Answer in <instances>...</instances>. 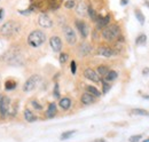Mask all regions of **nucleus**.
<instances>
[{
	"label": "nucleus",
	"mask_w": 149,
	"mask_h": 142,
	"mask_svg": "<svg viewBox=\"0 0 149 142\" xmlns=\"http://www.w3.org/2000/svg\"><path fill=\"white\" fill-rule=\"evenodd\" d=\"M102 38L106 41H115L116 39H118V37L120 36V28L118 24H110L107 25L106 28L102 29L101 32Z\"/></svg>",
	"instance_id": "nucleus-1"
},
{
	"label": "nucleus",
	"mask_w": 149,
	"mask_h": 142,
	"mask_svg": "<svg viewBox=\"0 0 149 142\" xmlns=\"http://www.w3.org/2000/svg\"><path fill=\"white\" fill-rule=\"evenodd\" d=\"M45 41H46V35L41 30H33L28 36V44L33 48L40 47Z\"/></svg>",
	"instance_id": "nucleus-2"
},
{
	"label": "nucleus",
	"mask_w": 149,
	"mask_h": 142,
	"mask_svg": "<svg viewBox=\"0 0 149 142\" xmlns=\"http://www.w3.org/2000/svg\"><path fill=\"white\" fill-rule=\"evenodd\" d=\"M19 29V24L16 21H8L0 28V35L3 37H10L15 35Z\"/></svg>",
	"instance_id": "nucleus-3"
},
{
	"label": "nucleus",
	"mask_w": 149,
	"mask_h": 142,
	"mask_svg": "<svg viewBox=\"0 0 149 142\" xmlns=\"http://www.w3.org/2000/svg\"><path fill=\"white\" fill-rule=\"evenodd\" d=\"M40 81H41V77H40L39 74H32V76L29 77V78L26 79V81L24 83V85H23V90H24L25 93H30V92L35 90V89L37 88L38 85L40 84Z\"/></svg>",
	"instance_id": "nucleus-4"
},
{
	"label": "nucleus",
	"mask_w": 149,
	"mask_h": 142,
	"mask_svg": "<svg viewBox=\"0 0 149 142\" xmlns=\"http://www.w3.org/2000/svg\"><path fill=\"white\" fill-rule=\"evenodd\" d=\"M63 35H64V38H65V40H67V42L69 45L72 46L77 42V35H76V32H74V29L71 26L65 25L63 28Z\"/></svg>",
	"instance_id": "nucleus-5"
},
{
	"label": "nucleus",
	"mask_w": 149,
	"mask_h": 142,
	"mask_svg": "<svg viewBox=\"0 0 149 142\" xmlns=\"http://www.w3.org/2000/svg\"><path fill=\"white\" fill-rule=\"evenodd\" d=\"M9 106H10V99L8 96L1 95L0 96V116L5 118L9 113Z\"/></svg>",
	"instance_id": "nucleus-6"
},
{
	"label": "nucleus",
	"mask_w": 149,
	"mask_h": 142,
	"mask_svg": "<svg viewBox=\"0 0 149 142\" xmlns=\"http://www.w3.org/2000/svg\"><path fill=\"white\" fill-rule=\"evenodd\" d=\"M74 24H76V28L78 29L79 33H80V36H81V38L86 39V38L88 37V32H90V30H88V25H87L84 21H81V19H77V21L74 22Z\"/></svg>",
	"instance_id": "nucleus-7"
},
{
	"label": "nucleus",
	"mask_w": 149,
	"mask_h": 142,
	"mask_svg": "<svg viewBox=\"0 0 149 142\" xmlns=\"http://www.w3.org/2000/svg\"><path fill=\"white\" fill-rule=\"evenodd\" d=\"M49 46H51V48L53 49V52H55V53L61 52V49H62V47H63V44H62L61 38H60L58 36H53V37H51V39H49Z\"/></svg>",
	"instance_id": "nucleus-8"
},
{
	"label": "nucleus",
	"mask_w": 149,
	"mask_h": 142,
	"mask_svg": "<svg viewBox=\"0 0 149 142\" xmlns=\"http://www.w3.org/2000/svg\"><path fill=\"white\" fill-rule=\"evenodd\" d=\"M96 52H97V54L100 56H102V57H112V56H116L117 55V52L113 48L109 47V46H100Z\"/></svg>",
	"instance_id": "nucleus-9"
},
{
	"label": "nucleus",
	"mask_w": 149,
	"mask_h": 142,
	"mask_svg": "<svg viewBox=\"0 0 149 142\" xmlns=\"http://www.w3.org/2000/svg\"><path fill=\"white\" fill-rule=\"evenodd\" d=\"M38 24L41 28L51 29L53 26V21H52V18L49 17L47 14H40L39 17H38Z\"/></svg>",
	"instance_id": "nucleus-10"
},
{
	"label": "nucleus",
	"mask_w": 149,
	"mask_h": 142,
	"mask_svg": "<svg viewBox=\"0 0 149 142\" xmlns=\"http://www.w3.org/2000/svg\"><path fill=\"white\" fill-rule=\"evenodd\" d=\"M84 77L94 83H101V77L99 76V73L91 68H87L84 70Z\"/></svg>",
	"instance_id": "nucleus-11"
},
{
	"label": "nucleus",
	"mask_w": 149,
	"mask_h": 142,
	"mask_svg": "<svg viewBox=\"0 0 149 142\" xmlns=\"http://www.w3.org/2000/svg\"><path fill=\"white\" fill-rule=\"evenodd\" d=\"M110 18L111 16L108 14L106 16H97L95 23H96V29L99 30H102L103 28H106L107 25H109V22H110Z\"/></svg>",
	"instance_id": "nucleus-12"
},
{
	"label": "nucleus",
	"mask_w": 149,
	"mask_h": 142,
	"mask_svg": "<svg viewBox=\"0 0 149 142\" xmlns=\"http://www.w3.org/2000/svg\"><path fill=\"white\" fill-rule=\"evenodd\" d=\"M80 101H81V103H83L84 106H90V104H93V103H95L96 97H95V96H93L92 94H90L88 92H85V93L81 95Z\"/></svg>",
	"instance_id": "nucleus-13"
},
{
	"label": "nucleus",
	"mask_w": 149,
	"mask_h": 142,
	"mask_svg": "<svg viewBox=\"0 0 149 142\" xmlns=\"http://www.w3.org/2000/svg\"><path fill=\"white\" fill-rule=\"evenodd\" d=\"M71 104H72V101L70 97H62L58 101V106L62 110H69Z\"/></svg>",
	"instance_id": "nucleus-14"
},
{
	"label": "nucleus",
	"mask_w": 149,
	"mask_h": 142,
	"mask_svg": "<svg viewBox=\"0 0 149 142\" xmlns=\"http://www.w3.org/2000/svg\"><path fill=\"white\" fill-rule=\"evenodd\" d=\"M57 113V108H56V104L54 102L49 103L48 104V108L46 110V117L47 118H54Z\"/></svg>",
	"instance_id": "nucleus-15"
},
{
	"label": "nucleus",
	"mask_w": 149,
	"mask_h": 142,
	"mask_svg": "<svg viewBox=\"0 0 149 142\" xmlns=\"http://www.w3.org/2000/svg\"><path fill=\"white\" fill-rule=\"evenodd\" d=\"M24 119L28 122V123H33V122H36L37 120V116L32 112V110H30V109H25L24 110Z\"/></svg>",
	"instance_id": "nucleus-16"
},
{
	"label": "nucleus",
	"mask_w": 149,
	"mask_h": 142,
	"mask_svg": "<svg viewBox=\"0 0 149 142\" xmlns=\"http://www.w3.org/2000/svg\"><path fill=\"white\" fill-rule=\"evenodd\" d=\"M92 52V46L87 42H84L79 46V53L81 56H87L88 54Z\"/></svg>",
	"instance_id": "nucleus-17"
},
{
	"label": "nucleus",
	"mask_w": 149,
	"mask_h": 142,
	"mask_svg": "<svg viewBox=\"0 0 149 142\" xmlns=\"http://www.w3.org/2000/svg\"><path fill=\"white\" fill-rule=\"evenodd\" d=\"M76 12H77V14L79 16H85L87 14V6L84 2H79L76 6Z\"/></svg>",
	"instance_id": "nucleus-18"
},
{
	"label": "nucleus",
	"mask_w": 149,
	"mask_h": 142,
	"mask_svg": "<svg viewBox=\"0 0 149 142\" xmlns=\"http://www.w3.org/2000/svg\"><path fill=\"white\" fill-rule=\"evenodd\" d=\"M86 92H88L90 94H92L95 97H100L101 96V92L96 88L95 86H92V85H87L86 86Z\"/></svg>",
	"instance_id": "nucleus-19"
},
{
	"label": "nucleus",
	"mask_w": 149,
	"mask_h": 142,
	"mask_svg": "<svg viewBox=\"0 0 149 142\" xmlns=\"http://www.w3.org/2000/svg\"><path fill=\"white\" fill-rule=\"evenodd\" d=\"M132 115L135 116H149V111L146 109H141V108H136V109H132L131 110Z\"/></svg>",
	"instance_id": "nucleus-20"
},
{
	"label": "nucleus",
	"mask_w": 149,
	"mask_h": 142,
	"mask_svg": "<svg viewBox=\"0 0 149 142\" xmlns=\"http://www.w3.org/2000/svg\"><path fill=\"white\" fill-rule=\"evenodd\" d=\"M134 15H135V17L138 19V22L141 24V25H143L145 24V21H146V18H145V15H143V13L139 9V8H136L135 10H134Z\"/></svg>",
	"instance_id": "nucleus-21"
},
{
	"label": "nucleus",
	"mask_w": 149,
	"mask_h": 142,
	"mask_svg": "<svg viewBox=\"0 0 149 142\" xmlns=\"http://www.w3.org/2000/svg\"><path fill=\"white\" fill-rule=\"evenodd\" d=\"M117 77H118V72L117 71L109 70V72L104 76V80L106 81H113L115 79H117Z\"/></svg>",
	"instance_id": "nucleus-22"
},
{
	"label": "nucleus",
	"mask_w": 149,
	"mask_h": 142,
	"mask_svg": "<svg viewBox=\"0 0 149 142\" xmlns=\"http://www.w3.org/2000/svg\"><path fill=\"white\" fill-rule=\"evenodd\" d=\"M146 42H147V36H146V33H140L136 37V39H135V45H138V46L146 45Z\"/></svg>",
	"instance_id": "nucleus-23"
},
{
	"label": "nucleus",
	"mask_w": 149,
	"mask_h": 142,
	"mask_svg": "<svg viewBox=\"0 0 149 142\" xmlns=\"http://www.w3.org/2000/svg\"><path fill=\"white\" fill-rule=\"evenodd\" d=\"M96 72L99 73L100 77H104V76L109 72V68H108L107 65H99V67L96 68Z\"/></svg>",
	"instance_id": "nucleus-24"
},
{
	"label": "nucleus",
	"mask_w": 149,
	"mask_h": 142,
	"mask_svg": "<svg viewBox=\"0 0 149 142\" xmlns=\"http://www.w3.org/2000/svg\"><path fill=\"white\" fill-rule=\"evenodd\" d=\"M17 86V83L15 80H7L5 81V89L6 90H12V89H15Z\"/></svg>",
	"instance_id": "nucleus-25"
},
{
	"label": "nucleus",
	"mask_w": 149,
	"mask_h": 142,
	"mask_svg": "<svg viewBox=\"0 0 149 142\" xmlns=\"http://www.w3.org/2000/svg\"><path fill=\"white\" fill-rule=\"evenodd\" d=\"M77 131L76 129H72V131H65V132H63L62 134H61V140H68V139H70L72 135H74V133H76Z\"/></svg>",
	"instance_id": "nucleus-26"
},
{
	"label": "nucleus",
	"mask_w": 149,
	"mask_h": 142,
	"mask_svg": "<svg viewBox=\"0 0 149 142\" xmlns=\"http://www.w3.org/2000/svg\"><path fill=\"white\" fill-rule=\"evenodd\" d=\"M87 14H88V16L91 17V19L94 21V22L96 21V18H97V16H99V15L96 14L95 9H94L93 7H91V6H88V7H87Z\"/></svg>",
	"instance_id": "nucleus-27"
},
{
	"label": "nucleus",
	"mask_w": 149,
	"mask_h": 142,
	"mask_svg": "<svg viewBox=\"0 0 149 142\" xmlns=\"http://www.w3.org/2000/svg\"><path fill=\"white\" fill-rule=\"evenodd\" d=\"M68 57H69V55L67 53L60 54V56H58V62H60V64H64V63L68 61Z\"/></svg>",
	"instance_id": "nucleus-28"
},
{
	"label": "nucleus",
	"mask_w": 149,
	"mask_h": 142,
	"mask_svg": "<svg viewBox=\"0 0 149 142\" xmlns=\"http://www.w3.org/2000/svg\"><path fill=\"white\" fill-rule=\"evenodd\" d=\"M101 81H102V80H101ZM102 86H103V87H102V93H103V94L108 93V92H109V89L111 88V85H110L108 81H106V80H104V81H102Z\"/></svg>",
	"instance_id": "nucleus-29"
},
{
	"label": "nucleus",
	"mask_w": 149,
	"mask_h": 142,
	"mask_svg": "<svg viewBox=\"0 0 149 142\" xmlns=\"http://www.w3.org/2000/svg\"><path fill=\"white\" fill-rule=\"evenodd\" d=\"M74 6H76L74 0H67V1L64 2V7H65L67 9H72Z\"/></svg>",
	"instance_id": "nucleus-30"
},
{
	"label": "nucleus",
	"mask_w": 149,
	"mask_h": 142,
	"mask_svg": "<svg viewBox=\"0 0 149 142\" xmlns=\"http://www.w3.org/2000/svg\"><path fill=\"white\" fill-rule=\"evenodd\" d=\"M53 95H54L55 99H60V86H58V83H55V84H54Z\"/></svg>",
	"instance_id": "nucleus-31"
},
{
	"label": "nucleus",
	"mask_w": 149,
	"mask_h": 142,
	"mask_svg": "<svg viewBox=\"0 0 149 142\" xmlns=\"http://www.w3.org/2000/svg\"><path fill=\"white\" fill-rule=\"evenodd\" d=\"M143 138L142 134H136V135H132L130 139H129V142H139L141 139Z\"/></svg>",
	"instance_id": "nucleus-32"
},
{
	"label": "nucleus",
	"mask_w": 149,
	"mask_h": 142,
	"mask_svg": "<svg viewBox=\"0 0 149 142\" xmlns=\"http://www.w3.org/2000/svg\"><path fill=\"white\" fill-rule=\"evenodd\" d=\"M31 104H32V106H33L36 110H39V111H40V110H42V106L38 103L37 100H32V101H31Z\"/></svg>",
	"instance_id": "nucleus-33"
},
{
	"label": "nucleus",
	"mask_w": 149,
	"mask_h": 142,
	"mask_svg": "<svg viewBox=\"0 0 149 142\" xmlns=\"http://www.w3.org/2000/svg\"><path fill=\"white\" fill-rule=\"evenodd\" d=\"M70 70H71V73L72 74H76V71H77V64L74 61H71L70 63Z\"/></svg>",
	"instance_id": "nucleus-34"
},
{
	"label": "nucleus",
	"mask_w": 149,
	"mask_h": 142,
	"mask_svg": "<svg viewBox=\"0 0 149 142\" xmlns=\"http://www.w3.org/2000/svg\"><path fill=\"white\" fill-rule=\"evenodd\" d=\"M5 15H6V13H5V9H3L2 7H0V23L3 21V18H5Z\"/></svg>",
	"instance_id": "nucleus-35"
},
{
	"label": "nucleus",
	"mask_w": 149,
	"mask_h": 142,
	"mask_svg": "<svg viewBox=\"0 0 149 142\" xmlns=\"http://www.w3.org/2000/svg\"><path fill=\"white\" fill-rule=\"evenodd\" d=\"M142 74H143L145 77H149V68L148 67H146V68L142 69Z\"/></svg>",
	"instance_id": "nucleus-36"
},
{
	"label": "nucleus",
	"mask_w": 149,
	"mask_h": 142,
	"mask_svg": "<svg viewBox=\"0 0 149 142\" xmlns=\"http://www.w3.org/2000/svg\"><path fill=\"white\" fill-rule=\"evenodd\" d=\"M129 3V0H120V5L122 6H126Z\"/></svg>",
	"instance_id": "nucleus-37"
},
{
	"label": "nucleus",
	"mask_w": 149,
	"mask_h": 142,
	"mask_svg": "<svg viewBox=\"0 0 149 142\" xmlns=\"http://www.w3.org/2000/svg\"><path fill=\"white\" fill-rule=\"evenodd\" d=\"M91 142H107L104 139H95V140H93V141H91Z\"/></svg>",
	"instance_id": "nucleus-38"
},
{
	"label": "nucleus",
	"mask_w": 149,
	"mask_h": 142,
	"mask_svg": "<svg viewBox=\"0 0 149 142\" xmlns=\"http://www.w3.org/2000/svg\"><path fill=\"white\" fill-rule=\"evenodd\" d=\"M145 5H146V6L149 8V1H148V0H146V1H145Z\"/></svg>",
	"instance_id": "nucleus-39"
},
{
	"label": "nucleus",
	"mask_w": 149,
	"mask_h": 142,
	"mask_svg": "<svg viewBox=\"0 0 149 142\" xmlns=\"http://www.w3.org/2000/svg\"><path fill=\"white\" fill-rule=\"evenodd\" d=\"M142 142H149V138H147V139H145V140H142Z\"/></svg>",
	"instance_id": "nucleus-40"
},
{
	"label": "nucleus",
	"mask_w": 149,
	"mask_h": 142,
	"mask_svg": "<svg viewBox=\"0 0 149 142\" xmlns=\"http://www.w3.org/2000/svg\"><path fill=\"white\" fill-rule=\"evenodd\" d=\"M143 99H148L149 100V95H143Z\"/></svg>",
	"instance_id": "nucleus-41"
},
{
	"label": "nucleus",
	"mask_w": 149,
	"mask_h": 142,
	"mask_svg": "<svg viewBox=\"0 0 149 142\" xmlns=\"http://www.w3.org/2000/svg\"><path fill=\"white\" fill-rule=\"evenodd\" d=\"M0 1H1V0H0Z\"/></svg>",
	"instance_id": "nucleus-42"
}]
</instances>
